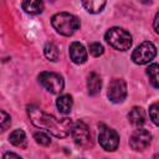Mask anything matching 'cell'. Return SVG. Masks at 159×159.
Segmentation results:
<instances>
[{
    "instance_id": "2e32d148",
    "label": "cell",
    "mask_w": 159,
    "mask_h": 159,
    "mask_svg": "<svg viewBox=\"0 0 159 159\" xmlns=\"http://www.w3.org/2000/svg\"><path fill=\"white\" fill-rule=\"evenodd\" d=\"M106 1L103 0H89V1H83L82 5L84 6V9L91 12V14H98L103 10V7L106 6Z\"/></svg>"
},
{
    "instance_id": "cb8c5ba5",
    "label": "cell",
    "mask_w": 159,
    "mask_h": 159,
    "mask_svg": "<svg viewBox=\"0 0 159 159\" xmlns=\"http://www.w3.org/2000/svg\"><path fill=\"white\" fill-rule=\"evenodd\" d=\"M154 30L157 34H159V11L157 12V15L154 17Z\"/></svg>"
},
{
    "instance_id": "30bf717a",
    "label": "cell",
    "mask_w": 159,
    "mask_h": 159,
    "mask_svg": "<svg viewBox=\"0 0 159 159\" xmlns=\"http://www.w3.org/2000/svg\"><path fill=\"white\" fill-rule=\"evenodd\" d=\"M70 57L77 65L84 63L87 61V51H86L84 46L77 41L72 42L70 45Z\"/></svg>"
},
{
    "instance_id": "7402d4cb",
    "label": "cell",
    "mask_w": 159,
    "mask_h": 159,
    "mask_svg": "<svg viewBox=\"0 0 159 159\" xmlns=\"http://www.w3.org/2000/svg\"><path fill=\"white\" fill-rule=\"evenodd\" d=\"M11 124V118L10 116L5 112V111H1L0 112V125H1V130H6L7 127H10Z\"/></svg>"
},
{
    "instance_id": "6da1fadb",
    "label": "cell",
    "mask_w": 159,
    "mask_h": 159,
    "mask_svg": "<svg viewBox=\"0 0 159 159\" xmlns=\"http://www.w3.org/2000/svg\"><path fill=\"white\" fill-rule=\"evenodd\" d=\"M27 113H29V117L34 125H36L37 128L45 129L46 132L51 133L52 135H55L57 138H65L72 130L73 123L68 118H62L60 120V119L55 118L53 116H51L34 106L27 108Z\"/></svg>"
},
{
    "instance_id": "277c9868",
    "label": "cell",
    "mask_w": 159,
    "mask_h": 159,
    "mask_svg": "<svg viewBox=\"0 0 159 159\" xmlns=\"http://www.w3.org/2000/svg\"><path fill=\"white\" fill-rule=\"evenodd\" d=\"M98 143L104 150L113 152L118 148L119 135L114 129L101 123L98 125Z\"/></svg>"
},
{
    "instance_id": "e0dca14e",
    "label": "cell",
    "mask_w": 159,
    "mask_h": 159,
    "mask_svg": "<svg viewBox=\"0 0 159 159\" xmlns=\"http://www.w3.org/2000/svg\"><path fill=\"white\" fill-rule=\"evenodd\" d=\"M147 75L149 77L150 83L153 84V87L159 88V65H157V63L149 65V67L147 68Z\"/></svg>"
},
{
    "instance_id": "7c38bea8",
    "label": "cell",
    "mask_w": 159,
    "mask_h": 159,
    "mask_svg": "<svg viewBox=\"0 0 159 159\" xmlns=\"http://www.w3.org/2000/svg\"><path fill=\"white\" fill-rule=\"evenodd\" d=\"M102 88V80L101 77L92 72L88 75V78H87V89H88V94L89 96H96Z\"/></svg>"
},
{
    "instance_id": "ba28073f",
    "label": "cell",
    "mask_w": 159,
    "mask_h": 159,
    "mask_svg": "<svg viewBox=\"0 0 159 159\" xmlns=\"http://www.w3.org/2000/svg\"><path fill=\"white\" fill-rule=\"evenodd\" d=\"M152 142V134L143 128L135 129L130 138H129V145L133 150H144Z\"/></svg>"
},
{
    "instance_id": "8992f818",
    "label": "cell",
    "mask_w": 159,
    "mask_h": 159,
    "mask_svg": "<svg viewBox=\"0 0 159 159\" xmlns=\"http://www.w3.org/2000/svg\"><path fill=\"white\" fill-rule=\"evenodd\" d=\"M39 81L48 92L53 94L61 93L65 87L62 77L55 72H41L39 76Z\"/></svg>"
},
{
    "instance_id": "9a60e30c",
    "label": "cell",
    "mask_w": 159,
    "mask_h": 159,
    "mask_svg": "<svg viewBox=\"0 0 159 159\" xmlns=\"http://www.w3.org/2000/svg\"><path fill=\"white\" fill-rule=\"evenodd\" d=\"M21 5H22V9L30 15H39L43 11V2L39 0H27V1H24Z\"/></svg>"
},
{
    "instance_id": "ac0fdd59",
    "label": "cell",
    "mask_w": 159,
    "mask_h": 159,
    "mask_svg": "<svg viewBox=\"0 0 159 159\" xmlns=\"http://www.w3.org/2000/svg\"><path fill=\"white\" fill-rule=\"evenodd\" d=\"M43 52H45V56L52 61V62H56L58 60V56H60V52H58V47L53 43V42H47L45 45V48H43Z\"/></svg>"
},
{
    "instance_id": "d4e9b609",
    "label": "cell",
    "mask_w": 159,
    "mask_h": 159,
    "mask_svg": "<svg viewBox=\"0 0 159 159\" xmlns=\"http://www.w3.org/2000/svg\"><path fill=\"white\" fill-rule=\"evenodd\" d=\"M154 158H155V159H159V153H158V154H157V155H155Z\"/></svg>"
},
{
    "instance_id": "9c48e42d",
    "label": "cell",
    "mask_w": 159,
    "mask_h": 159,
    "mask_svg": "<svg viewBox=\"0 0 159 159\" xmlns=\"http://www.w3.org/2000/svg\"><path fill=\"white\" fill-rule=\"evenodd\" d=\"M71 134H72V138H73L75 143L78 144V145L84 147L89 143V139H91L89 129H88L87 124L82 120H77L76 123H73Z\"/></svg>"
},
{
    "instance_id": "52a82bcc",
    "label": "cell",
    "mask_w": 159,
    "mask_h": 159,
    "mask_svg": "<svg viewBox=\"0 0 159 159\" xmlns=\"http://www.w3.org/2000/svg\"><path fill=\"white\" fill-rule=\"evenodd\" d=\"M108 98L113 103H120L127 97V83L122 78H114L108 86Z\"/></svg>"
},
{
    "instance_id": "ffe728a7",
    "label": "cell",
    "mask_w": 159,
    "mask_h": 159,
    "mask_svg": "<svg viewBox=\"0 0 159 159\" xmlns=\"http://www.w3.org/2000/svg\"><path fill=\"white\" fill-rule=\"evenodd\" d=\"M103 52H104V48H103V46L99 42H92V43H89V53L92 56L99 57Z\"/></svg>"
},
{
    "instance_id": "8fae6325",
    "label": "cell",
    "mask_w": 159,
    "mask_h": 159,
    "mask_svg": "<svg viewBox=\"0 0 159 159\" xmlns=\"http://www.w3.org/2000/svg\"><path fill=\"white\" fill-rule=\"evenodd\" d=\"M128 120L134 127L140 128L145 122V112H144V109L140 108V107H133L130 109V112L128 113Z\"/></svg>"
},
{
    "instance_id": "7a4b0ae2",
    "label": "cell",
    "mask_w": 159,
    "mask_h": 159,
    "mask_svg": "<svg viewBox=\"0 0 159 159\" xmlns=\"http://www.w3.org/2000/svg\"><path fill=\"white\" fill-rule=\"evenodd\" d=\"M51 24H52L53 29L63 36L73 35L80 27L78 17L70 12H58V14L53 15L51 19Z\"/></svg>"
},
{
    "instance_id": "5bb4252c",
    "label": "cell",
    "mask_w": 159,
    "mask_h": 159,
    "mask_svg": "<svg viewBox=\"0 0 159 159\" xmlns=\"http://www.w3.org/2000/svg\"><path fill=\"white\" fill-rule=\"evenodd\" d=\"M56 106L60 111V113L62 114H68L72 109V106H73V99L70 94H62L57 98L56 101Z\"/></svg>"
},
{
    "instance_id": "5b68a950",
    "label": "cell",
    "mask_w": 159,
    "mask_h": 159,
    "mask_svg": "<svg viewBox=\"0 0 159 159\" xmlns=\"http://www.w3.org/2000/svg\"><path fill=\"white\" fill-rule=\"evenodd\" d=\"M157 55V48L155 46L149 42H142L132 53V60L134 63L137 65H145L148 62H150Z\"/></svg>"
},
{
    "instance_id": "603a6c76",
    "label": "cell",
    "mask_w": 159,
    "mask_h": 159,
    "mask_svg": "<svg viewBox=\"0 0 159 159\" xmlns=\"http://www.w3.org/2000/svg\"><path fill=\"white\" fill-rule=\"evenodd\" d=\"M4 159H22L20 155L15 154V153H11V152H7L4 154Z\"/></svg>"
},
{
    "instance_id": "3957f363",
    "label": "cell",
    "mask_w": 159,
    "mask_h": 159,
    "mask_svg": "<svg viewBox=\"0 0 159 159\" xmlns=\"http://www.w3.org/2000/svg\"><path fill=\"white\" fill-rule=\"evenodd\" d=\"M104 39L113 48L119 50V51L129 50V47L132 46L130 34L122 27H111L106 32Z\"/></svg>"
},
{
    "instance_id": "4fadbf2b",
    "label": "cell",
    "mask_w": 159,
    "mask_h": 159,
    "mask_svg": "<svg viewBox=\"0 0 159 159\" xmlns=\"http://www.w3.org/2000/svg\"><path fill=\"white\" fill-rule=\"evenodd\" d=\"M9 140L12 145H15L17 148H26V145H27V138L22 129H15L9 135Z\"/></svg>"
},
{
    "instance_id": "44dd1931",
    "label": "cell",
    "mask_w": 159,
    "mask_h": 159,
    "mask_svg": "<svg viewBox=\"0 0 159 159\" xmlns=\"http://www.w3.org/2000/svg\"><path fill=\"white\" fill-rule=\"evenodd\" d=\"M34 139L36 140V143H39L40 145H48L51 143V139L47 134L42 133V132H37L34 134Z\"/></svg>"
},
{
    "instance_id": "d6986e66",
    "label": "cell",
    "mask_w": 159,
    "mask_h": 159,
    "mask_svg": "<svg viewBox=\"0 0 159 159\" xmlns=\"http://www.w3.org/2000/svg\"><path fill=\"white\" fill-rule=\"evenodd\" d=\"M149 117L154 124L159 125V103H153L149 107Z\"/></svg>"
}]
</instances>
